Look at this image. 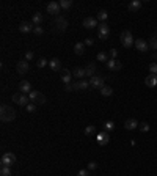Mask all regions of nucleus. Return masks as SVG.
<instances>
[{"label": "nucleus", "instance_id": "obj_7", "mask_svg": "<svg viewBox=\"0 0 157 176\" xmlns=\"http://www.w3.org/2000/svg\"><path fill=\"white\" fill-rule=\"evenodd\" d=\"M96 142H97V145H101V146H105V145L110 142V134H109L107 131L99 132V134L96 135Z\"/></svg>", "mask_w": 157, "mask_h": 176}, {"label": "nucleus", "instance_id": "obj_27", "mask_svg": "<svg viewBox=\"0 0 157 176\" xmlns=\"http://www.w3.org/2000/svg\"><path fill=\"white\" fill-rule=\"evenodd\" d=\"M88 87H90V80H83L82 79V80L77 82V90H87Z\"/></svg>", "mask_w": 157, "mask_h": 176}, {"label": "nucleus", "instance_id": "obj_12", "mask_svg": "<svg viewBox=\"0 0 157 176\" xmlns=\"http://www.w3.org/2000/svg\"><path fill=\"white\" fill-rule=\"evenodd\" d=\"M60 2H49L47 3V13L50 14H58L60 13Z\"/></svg>", "mask_w": 157, "mask_h": 176}, {"label": "nucleus", "instance_id": "obj_5", "mask_svg": "<svg viewBox=\"0 0 157 176\" xmlns=\"http://www.w3.org/2000/svg\"><path fill=\"white\" fill-rule=\"evenodd\" d=\"M97 35L101 39H107L110 36V27L107 25V22H101L97 25Z\"/></svg>", "mask_w": 157, "mask_h": 176}, {"label": "nucleus", "instance_id": "obj_1", "mask_svg": "<svg viewBox=\"0 0 157 176\" xmlns=\"http://www.w3.org/2000/svg\"><path fill=\"white\" fill-rule=\"evenodd\" d=\"M14 118H16V110H14L11 106L3 104L2 107H0V120H2L3 123L14 121Z\"/></svg>", "mask_w": 157, "mask_h": 176}, {"label": "nucleus", "instance_id": "obj_43", "mask_svg": "<svg viewBox=\"0 0 157 176\" xmlns=\"http://www.w3.org/2000/svg\"><path fill=\"white\" fill-rule=\"evenodd\" d=\"M94 168H97V162L91 160V162L88 164V170H94Z\"/></svg>", "mask_w": 157, "mask_h": 176}, {"label": "nucleus", "instance_id": "obj_21", "mask_svg": "<svg viewBox=\"0 0 157 176\" xmlns=\"http://www.w3.org/2000/svg\"><path fill=\"white\" fill-rule=\"evenodd\" d=\"M19 88H20V93H30L32 91V83L29 82V80H22L20 83H19Z\"/></svg>", "mask_w": 157, "mask_h": 176}, {"label": "nucleus", "instance_id": "obj_11", "mask_svg": "<svg viewBox=\"0 0 157 176\" xmlns=\"http://www.w3.org/2000/svg\"><path fill=\"white\" fill-rule=\"evenodd\" d=\"M33 30H35L33 22H22V24L19 25V32H20V33H30V32H33Z\"/></svg>", "mask_w": 157, "mask_h": 176}, {"label": "nucleus", "instance_id": "obj_28", "mask_svg": "<svg viewBox=\"0 0 157 176\" xmlns=\"http://www.w3.org/2000/svg\"><path fill=\"white\" fill-rule=\"evenodd\" d=\"M60 7L63 10H69L72 7V0H60Z\"/></svg>", "mask_w": 157, "mask_h": 176}, {"label": "nucleus", "instance_id": "obj_13", "mask_svg": "<svg viewBox=\"0 0 157 176\" xmlns=\"http://www.w3.org/2000/svg\"><path fill=\"white\" fill-rule=\"evenodd\" d=\"M140 126V123L135 120V118H129V120H126V123H124V128L127 129V131H134V129H137Z\"/></svg>", "mask_w": 157, "mask_h": 176}, {"label": "nucleus", "instance_id": "obj_34", "mask_svg": "<svg viewBox=\"0 0 157 176\" xmlns=\"http://www.w3.org/2000/svg\"><path fill=\"white\" fill-rule=\"evenodd\" d=\"M104 128H105V131H113L115 129V123L113 121H105V124H104Z\"/></svg>", "mask_w": 157, "mask_h": 176}, {"label": "nucleus", "instance_id": "obj_24", "mask_svg": "<svg viewBox=\"0 0 157 176\" xmlns=\"http://www.w3.org/2000/svg\"><path fill=\"white\" fill-rule=\"evenodd\" d=\"M74 52H75L77 55H82V54L85 52V43H75V46H74Z\"/></svg>", "mask_w": 157, "mask_h": 176}, {"label": "nucleus", "instance_id": "obj_6", "mask_svg": "<svg viewBox=\"0 0 157 176\" xmlns=\"http://www.w3.org/2000/svg\"><path fill=\"white\" fill-rule=\"evenodd\" d=\"M0 164H2V167H11L13 164H16V156L13 153H5L0 159Z\"/></svg>", "mask_w": 157, "mask_h": 176}, {"label": "nucleus", "instance_id": "obj_17", "mask_svg": "<svg viewBox=\"0 0 157 176\" xmlns=\"http://www.w3.org/2000/svg\"><path fill=\"white\" fill-rule=\"evenodd\" d=\"M83 27L85 29H94V27H97V19L96 17H85L83 19Z\"/></svg>", "mask_w": 157, "mask_h": 176}, {"label": "nucleus", "instance_id": "obj_9", "mask_svg": "<svg viewBox=\"0 0 157 176\" xmlns=\"http://www.w3.org/2000/svg\"><path fill=\"white\" fill-rule=\"evenodd\" d=\"M72 72L71 71H68V69H61V74H60V79H61V82L65 83V85H69L71 83V80H72Z\"/></svg>", "mask_w": 157, "mask_h": 176}, {"label": "nucleus", "instance_id": "obj_40", "mask_svg": "<svg viewBox=\"0 0 157 176\" xmlns=\"http://www.w3.org/2000/svg\"><path fill=\"white\" fill-rule=\"evenodd\" d=\"M116 57H118V50L116 49H110V58L116 60Z\"/></svg>", "mask_w": 157, "mask_h": 176}, {"label": "nucleus", "instance_id": "obj_30", "mask_svg": "<svg viewBox=\"0 0 157 176\" xmlns=\"http://www.w3.org/2000/svg\"><path fill=\"white\" fill-rule=\"evenodd\" d=\"M101 94H102V96H112V94H113V90H112L110 87H102V88H101Z\"/></svg>", "mask_w": 157, "mask_h": 176}, {"label": "nucleus", "instance_id": "obj_4", "mask_svg": "<svg viewBox=\"0 0 157 176\" xmlns=\"http://www.w3.org/2000/svg\"><path fill=\"white\" fill-rule=\"evenodd\" d=\"M13 102H16V104H19V106H22V107H27L30 102V97L27 96V94H24V93H14L13 94Z\"/></svg>", "mask_w": 157, "mask_h": 176}, {"label": "nucleus", "instance_id": "obj_8", "mask_svg": "<svg viewBox=\"0 0 157 176\" xmlns=\"http://www.w3.org/2000/svg\"><path fill=\"white\" fill-rule=\"evenodd\" d=\"M90 87L93 88H102V87H105L104 85V77H101V75H93V77L90 79Z\"/></svg>", "mask_w": 157, "mask_h": 176}, {"label": "nucleus", "instance_id": "obj_14", "mask_svg": "<svg viewBox=\"0 0 157 176\" xmlns=\"http://www.w3.org/2000/svg\"><path fill=\"white\" fill-rule=\"evenodd\" d=\"M55 25H57V29H58L60 32H65V30L68 29V20H66L63 16H58V17L55 19Z\"/></svg>", "mask_w": 157, "mask_h": 176}, {"label": "nucleus", "instance_id": "obj_35", "mask_svg": "<svg viewBox=\"0 0 157 176\" xmlns=\"http://www.w3.org/2000/svg\"><path fill=\"white\" fill-rule=\"evenodd\" d=\"M138 129H140L141 132H148V131H149V124H148V123H140Z\"/></svg>", "mask_w": 157, "mask_h": 176}, {"label": "nucleus", "instance_id": "obj_42", "mask_svg": "<svg viewBox=\"0 0 157 176\" xmlns=\"http://www.w3.org/2000/svg\"><path fill=\"white\" fill-rule=\"evenodd\" d=\"M30 60H33V52L32 50H29V52L25 54V61H30Z\"/></svg>", "mask_w": 157, "mask_h": 176}, {"label": "nucleus", "instance_id": "obj_31", "mask_svg": "<svg viewBox=\"0 0 157 176\" xmlns=\"http://www.w3.org/2000/svg\"><path fill=\"white\" fill-rule=\"evenodd\" d=\"M0 176H11V167H2L0 168Z\"/></svg>", "mask_w": 157, "mask_h": 176}, {"label": "nucleus", "instance_id": "obj_20", "mask_svg": "<svg viewBox=\"0 0 157 176\" xmlns=\"http://www.w3.org/2000/svg\"><path fill=\"white\" fill-rule=\"evenodd\" d=\"M140 8H141V2H140V0H132V2L127 5V10L132 11V13H137Z\"/></svg>", "mask_w": 157, "mask_h": 176}, {"label": "nucleus", "instance_id": "obj_45", "mask_svg": "<svg viewBox=\"0 0 157 176\" xmlns=\"http://www.w3.org/2000/svg\"><path fill=\"white\" fill-rule=\"evenodd\" d=\"M65 90H66V91H71V90H74V88H72V83L66 85V87H65Z\"/></svg>", "mask_w": 157, "mask_h": 176}, {"label": "nucleus", "instance_id": "obj_33", "mask_svg": "<svg viewBox=\"0 0 157 176\" xmlns=\"http://www.w3.org/2000/svg\"><path fill=\"white\" fill-rule=\"evenodd\" d=\"M149 47H151V49H157V33L152 35V38H151V41H149Z\"/></svg>", "mask_w": 157, "mask_h": 176}, {"label": "nucleus", "instance_id": "obj_37", "mask_svg": "<svg viewBox=\"0 0 157 176\" xmlns=\"http://www.w3.org/2000/svg\"><path fill=\"white\" fill-rule=\"evenodd\" d=\"M25 109H27V112H29V113H33V112H36V104H33V102H32V104H29Z\"/></svg>", "mask_w": 157, "mask_h": 176}, {"label": "nucleus", "instance_id": "obj_32", "mask_svg": "<svg viewBox=\"0 0 157 176\" xmlns=\"http://www.w3.org/2000/svg\"><path fill=\"white\" fill-rule=\"evenodd\" d=\"M94 132H96V128H94L93 124H90V126H87V128H85V135H93Z\"/></svg>", "mask_w": 157, "mask_h": 176}, {"label": "nucleus", "instance_id": "obj_41", "mask_svg": "<svg viewBox=\"0 0 157 176\" xmlns=\"http://www.w3.org/2000/svg\"><path fill=\"white\" fill-rule=\"evenodd\" d=\"M77 176H90V170H85L83 168V170H80V171L77 173Z\"/></svg>", "mask_w": 157, "mask_h": 176}, {"label": "nucleus", "instance_id": "obj_44", "mask_svg": "<svg viewBox=\"0 0 157 176\" xmlns=\"http://www.w3.org/2000/svg\"><path fill=\"white\" fill-rule=\"evenodd\" d=\"M85 44H87V46H93V39H90V38L85 39Z\"/></svg>", "mask_w": 157, "mask_h": 176}, {"label": "nucleus", "instance_id": "obj_3", "mask_svg": "<svg viewBox=\"0 0 157 176\" xmlns=\"http://www.w3.org/2000/svg\"><path fill=\"white\" fill-rule=\"evenodd\" d=\"M121 44H123V46H124L126 49L132 47V46L135 44V39H134L132 33H130L129 30H124V32L121 33Z\"/></svg>", "mask_w": 157, "mask_h": 176}, {"label": "nucleus", "instance_id": "obj_26", "mask_svg": "<svg viewBox=\"0 0 157 176\" xmlns=\"http://www.w3.org/2000/svg\"><path fill=\"white\" fill-rule=\"evenodd\" d=\"M107 17H109V14H107V11L105 10H99L97 11V20H101V22H105L107 20Z\"/></svg>", "mask_w": 157, "mask_h": 176}, {"label": "nucleus", "instance_id": "obj_19", "mask_svg": "<svg viewBox=\"0 0 157 176\" xmlns=\"http://www.w3.org/2000/svg\"><path fill=\"white\" fill-rule=\"evenodd\" d=\"M145 83H146L149 88H154V87L157 85V75H154V74H149V75H146Z\"/></svg>", "mask_w": 157, "mask_h": 176}, {"label": "nucleus", "instance_id": "obj_23", "mask_svg": "<svg viewBox=\"0 0 157 176\" xmlns=\"http://www.w3.org/2000/svg\"><path fill=\"white\" fill-rule=\"evenodd\" d=\"M49 66H50L52 71H60V69H61V61H60L58 58H52V60L49 61Z\"/></svg>", "mask_w": 157, "mask_h": 176}, {"label": "nucleus", "instance_id": "obj_15", "mask_svg": "<svg viewBox=\"0 0 157 176\" xmlns=\"http://www.w3.org/2000/svg\"><path fill=\"white\" fill-rule=\"evenodd\" d=\"M135 47H137V50H140V52H148L149 44H148L145 39L138 38V39H135Z\"/></svg>", "mask_w": 157, "mask_h": 176}, {"label": "nucleus", "instance_id": "obj_2", "mask_svg": "<svg viewBox=\"0 0 157 176\" xmlns=\"http://www.w3.org/2000/svg\"><path fill=\"white\" fill-rule=\"evenodd\" d=\"M29 97H30V101L33 104H36V106H43V104H46V96L41 93V91H36V90H32L30 93H29Z\"/></svg>", "mask_w": 157, "mask_h": 176}, {"label": "nucleus", "instance_id": "obj_29", "mask_svg": "<svg viewBox=\"0 0 157 176\" xmlns=\"http://www.w3.org/2000/svg\"><path fill=\"white\" fill-rule=\"evenodd\" d=\"M110 58H109V55L105 54V52H99L97 54V61H102V63H107Z\"/></svg>", "mask_w": 157, "mask_h": 176}, {"label": "nucleus", "instance_id": "obj_16", "mask_svg": "<svg viewBox=\"0 0 157 176\" xmlns=\"http://www.w3.org/2000/svg\"><path fill=\"white\" fill-rule=\"evenodd\" d=\"M107 68H109L110 71H119V69L123 68V63H121V61H118V60L110 58V60L107 61Z\"/></svg>", "mask_w": 157, "mask_h": 176}, {"label": "nucleus", "instance_id": "obj_10", "mask_svg": "<svg viewBox=\"0 0 157 176\" xmlns=\"http://www.w3.org/2000/svg\"><path fill=\"white\" fill-rule=\"evenodd\" d=\"M16 71H17V74H20V75L27 74V72H29V61L20 60V61L16 65Z\"/></svg>", "mask_w": 157, "mask_h": 176}, {"label": "nucleus", "instance_id": "obj_18", "mask_svg": "<svg viewBox=\"0 0 157 176\" xmlns=\"http://www.w3.org/2000/svg\"><path fill=\"white\" fill-rule=\"evenodd\" d=\"M83 69H85V75H88L90 79L93 77V75H96V65L94 63H88Z\"/></svg>", "mask_w": 157, "mask_h": 176}, {"label": "nucleus", "instance_id": "obj_25", "mask_svg": "<svg viewBox=\"0 0 157 176\" xmlns=\"http://www.w3.org/2000/svg\"><path fill=\"white\" fill-rule=\"evenodd\" d=\"M72 75H74V77H78V79H83L85 77V69L83 68H74Z\"/></svg>", "mask_w": 157, "mask_h": 176}, {"label": "nucleus", "instance_id": "obj_38", "mask_svg": "<svg viewBox=\"0 0 157 176\" xmlns=\"http://www.w3.org/2000/svg\"><path fill=\"white\" fill-rule=\"evenodd\" d=\"M36 65H38V68H44V66H46V65H49V61H47V60H46V58H39V60H38V63H36Z\"/></svg>", "mask_w": 157, "mask_h": 176}, {"label": "nucleus", "instance_id": "obj_39", "mask_svg": "<svg viewBox=\"0 0 157 176\" xmlns=\"http://www.w3.org/2000/svg\"><path fill=\"white\" fill-rule=\"evenodd\" d=\"M35 35L36 36H41V35H44V30H43V27H35Z\"/></svg>", "mask_w": 157, "mask_h": 176}, {"label": "nucleus", "instance_id": "obj_36", "mask_svg": "<svg viewBox=\"0 0 157 176\" xmlns=\"http://www.w3.org/2000/svg\"><path fill=\"white\" fill-rule=\"evenodd\" d=\"M149 72L154 74V75H157V63H151L149 65Z\"/></svg>", "mask_w": 157, "mask_h": 176}, {"label": "nucleus", "instance_id": "obj_22", "mask_svg": "<svg viewBox=\"0 0 157 176\" xmlns=\"http://www.w3.org/2000/svg\"><path fill=\"white\" fill-rule=\"evenodd\" d=\"M43 20H44V17H43V14H41V13H38V11H36V13L33 14V17H32V22H33L35 27H41Z\"/></svg>", "mask_w": 157, "mask_h": 176}]
</instances>
